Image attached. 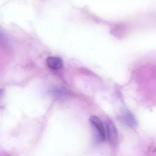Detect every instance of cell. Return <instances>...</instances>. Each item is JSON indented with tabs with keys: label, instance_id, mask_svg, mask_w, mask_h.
Returning <instances> with one entry per match:
<instances>
[{
	"label": "cell",
	"instance_id": "5b68a950",
	"mask_svg": "<svg viewBox=\"0 0 156 156\" xmlns=\"http://www.w3.org/2000/svg\"><path fill=\"white\" fill-rule=\"evenodd\" d=\"M9 43V39L5 31L0 27V45H5Z\"/></svg>",
	"mask_w": 156,
	"mask_h": 156
},
{
	"label": "cell",
	"instance_id": "3957f363",
	"mask_svg": "<svg viewBox=\"0 0 156 156\" xmlns=\"http://www.w3.org/2000/svg\"><path fill=\"white\" fill-rule=\"evenodd\" d=\"M121 117L123 122L129 127L134 128L137 126L136 119L129 109L125 108L122 112Z\"/></svg>",
	"mask_w": 156,
	"mask_h": 156
},
{
	"label": "cell",
	"instance_id": "6da1fadb",
	"mask_svg": "<svg viewBox=\"0 0 156 156\" xmlns=\"http://www.w3.org/2000/svg\"><path fill=\"white\" fill-rule=\"evenodd\" d=\"M90 124L94 128L95 139L97 142H103L106 138L105 126L101 119L95 115L91 116L89 119Z\"/></svg>",
	"mask_w": 156,
	"mask_h": 156
},
{
	"label": "cell",
	"instance_id": "8992f818",
	"mask_svg": "<svg viewBox=\"0 0 156 156\" xmlns=\"http://www.w3.org/2000/svg\"><path fill=\"white\" fill-rule=\"evenodd\" d=\"M2 92H3V91L1 89H0V95L2 94Z\"/></svg>",
	"mask_w": 156,
	"mask_h": 156
},
{
	"label": "cell",
	"instance_id": "277c9868",
	"mask_svg": "<svg viewBox=\"0 0 156 156\" xmlns=\"http://www.w3.org/2000/svg\"><path fill=\"white\" fill-rule=\"evenodd\" d=\"M47 66L53 70L61 69L63 65V62L61 58L56 56H50L46 60Z\"/></svg>",
	"mask_w": 156,
	"mask_h": 156
},
{
	"label": "cell",
	"instance_id": "7a4b0ae2",
	"mask_svg": "<svg viewBox=\"0 0 156 156\" xmlns=\"http://www.w3.org/2000/svg\"><path fill=\"white\" fill-rule=\"evenodd\" d=\"M107 135L109 144L112 147H115L118 142V133L114 123L108 119L106 121Z\"/></svg>",
	"mask_w": 156,
	"mask_h": 156
}]
</instances>
